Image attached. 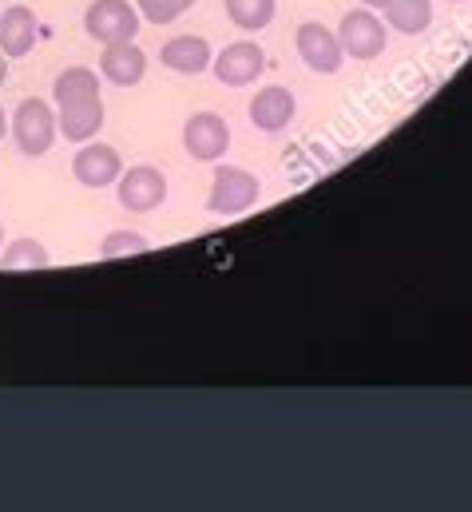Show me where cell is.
<instances>
[{
	"instance_id": "6da1fadb",
	"label": "cell",
	"mask_w": 472,
	"mask_h": 512,
	"mask_svg": "<svg viewBox=\"0 0 472 512\" xmlns=\"http://www.w3.org/2000/svg\"><path fill=\"white\" fill-rule=\"evenodd\" d=\"M262 199V183L235 163H219L215 175H211V195H207V211L211 215H223V219H235L246 215L254 203Z\"/></svg>"
},
{
	"instance_id": "7a4b0ae2",
	"label": "cell",
	"mask_w": 472,
	"mask_h": 512,
	"mask_svg": "<svg viewBox=\"0 0 472 512\" xmlns=\"http://www.w3.org/2000/svg\"><path fill=\"white\" fill-rule=\"evenodd\" d=\"M8 131H12L16 147H20L28 159H36V155H48V151H52V143H56V135H60V124H56L52 104L32 96V100H20V104H16V112H12V120H8Z\"/></svg>"
},
{
	"instance_id": "3957f363",
	"label": "cell",
	"mask_w": 472,
	"mask_h": 512,
	"mask_svg": "<svg viewBox=\"0 0 472 512\" xmlns=\"http://www.w3.org/2000/svg\"><path fill=\"white\" fill-rule=\"evenodd\" d=\"M139 8L131 0H92L88 12H84V32L96 40V44H123V40H135L139 36Z\"/></svg>"
},
{
	"instance_id": "277c9868",
	"label": "cell",
	"mask_w": 472,
	"mask_h": 512,
	"mask_svg": "<svg viewBox=\"0 0 472 512\" xmlns=\"http://www.w3.org/2000/svg\"><path fill=\"white\" fill-rule=\"evenodd\" d=\"M116 199L131 215H151L167 203V175L151 163H135L116 179Z\"/></svg>"
},
{
	"instance_id": "5b68a950",
	"label": "cell",
	"mask_w": 472,
	"mask_h": 512,
	"mask_svg": "<svg viewBox=\"0 0 472 512\" xmlns=\"http://www.w3.org/2000/svg\"><path fill=\"white\" fill-rule=\"evenodd\" d=\"M338 44L350 60H377L389 44V28L381 24V16L373 8H350L338 24Z\"/></svg>"
},
{
	"instance_id": "8992f818",
	"label": "cell",
	"mask_w": 472,
	"mask_h": 512,
	"mask_svg": "<svg viewBox=\"0 0 472 512\" xmlns=\"http://www.w3.org/2000/svg\"><path fill=\"white\" fill-rule=\"evenodd\" d=\"M72 175L80 187L88 191H104V187H116V179L123 175V159L112 143H100V139H88L80 143V151L72 155Z\"/></svg>"
},
{
	"instance_id": "52a82bcc",
	"label": "cell",
	"mask_w": 472,
	"mask_h": 512,
	"mask_svg": "<svg viewBox=\"0 0 472 512\" xmlns=\"http://www.w3.org/2000/svg\"><path fill=\"white\" fill-rule=\"evenodd\" d=\"M211 72L223 88H250L266 72V52L254 40H235L211 60Z\"/></svg>"
},
{
	"instance_id": "ba28073f",
	"label": "cell",
	"mask_w": 472,
	"mask_h": 512,
	"mask_svg": "<svg viewBox=\"0 0 472 512\" xmlns=\"http://www.w3.org/2000/svg\"><path fill=\"white\" fill-rule=\"evenodd\" d=\"M183 147L195 163H219L231 147V124L219 112H195L183 124Z\"/></svg>"
},
{
	"instance_id": "9c48e42d",
	"label": "cell",
	"mask_w": 472,
	"mask_h": 512,
	"mask_svg": "<svg viewBox=\"0 0 472 512\" xmlns=\"http://www.w3.org/2000/svg\"><path fill=\"white\" fill-rule=\"evenodd\" d=\"M298 56L318 76H338L346 64V52L338 44V32H330L322 20H306L298 28Z\"/></svg>"
},
{
	"instance_id": "30bf717a",
	"label": "cell",
	"mask_w": 472,
	"mask_h": 512,
	"mask_svg": "<svg viewBox=\"0 0 472 512\" xmlns=\"http://www.w3.org/2000/svg\"><path fill=\"white\" fill-rule=\"evenodd\" d=\"M36 40H40V20L28 4H12L0 12V52L8 60L28 56L36 48Z\"/></svg>"
},
{
	"instance_id": "8fae6325",
	"label": "cell",
	"mask_w": 472,
	"mask_h": 512,
	"mask_svg": "<svg viewBox=\"0 0 472 512\" xmlns=\"http://www.w3.org/2000/svg\"><path fill=\"white\" fill-rule=\"evenodd\" d=\"M246 112H250V124H254L258 131H282L290 120H294L298 100H294L290 88H282V84H266V88L254 92V100H250Z\"/></svg>"
},
{
	"instance_id": "7c38bea8",
	"label": "cell",
	"mask_w": 472,
	"mask_h": 512,
	"mask_svg": "<svg viewBox=\"0 0 472 512\" xmlns=\"http://www.w3.org/2000/svg\"><path fill=\"white\" fill-rule=\"evenodd\" d=\"M147 76V52L135 40L123 44H108L100 56V80L116 84V88H135Z\"/></svg>"
},
{
	"instance_id": "4fadbf2b",
	"label": "cell",
	"mask_w": 472,
	"mask_h": 512,
	"mask_svg": "<svg viewBox=\"0 0 472 512\" xmlns=\"http://www.w3.org/2000/svg\"><path fill=\"white\" fill-rule=\"evenodd\" d=\"M215 52L203 36H171L163 48H159V64L167 72H179V76H203L211 68Z\"/></svg>"
},
{
	"instance_id": "5bb4252c",
	"label": "cell",
	"mask_w": 472,
	"mask_h": 512,
	"mask_svg": "<svg viewBox=\"0 0 472 512\" xmlns=\"http://www.w3.org/2000/svg\"><path fill=\"white\" fill-rule=\"evenodd\" d=\"M56 124H60V135L68 143H88V139H96V131L104 128V100L92 96V100H80V104H64V108H56Z\"/></svg>"
},
{
	"instance_id": "9a60e30c",
	"label": "cell",
	"mask_w": 472,
	"mask_h": 512,
	"mask_svg": "<svg viewBox=\"0 0 472 512\" xmlns=\"http://www.w3.org/2000/svg\"><path fill=\"white\" fill-rule=\"evenodd\" d=\"M381 12L389 20V28L401 36H421L433 24V0H389Z\"/></svg>"
},
{
	"instance_id": "2e32d148",
	"label": "cell",
	"mask_w": 472,
	"mask_h": 512,
	"mask_svg": "<svg viewBox=\"0 0 472 512\" xmlns=\"http://www.w3.org/2000/svg\"><path fill=\"white\" fill-rule=\"evenodd\" d=\"M92 96H100V76L92 72V68H64L56 80H52V100H56V108H64V104H80V100H92Z\"/></svg>"
},
{
	"instance_id": "e0dca14e",
	"label": "cell",
	"mask_w": 472,
	"mask_h": 512,
	"mask_svg": "<svg viewBox=\"0 0 472 512\" xmlns=\"http://www.w3.org/2000/svg\"><path fill=\"white\" fill-rule=\"evenodd\" d=\"M52 258H48V247L40 239H12L0 247V270H44Z\"/></svg>"
},
{
	"instance_id": "ac0fdd59",
	"label": "cell",
	"mask_w": 472,
	"mask_h": 512,
	"mask_svg": "<svg viewBox=\"0 0 472 512\" xmlns=\"http://www.w3.org/2000/svg\"><path fill=\"white\" fill-rule=\"evenodd\" d=\"M223 8H227V20L235 28H242V32H262L274 20L278 0H223Z\"/></svg>"
},
{
	"instance_id": "d6986e66",
	"label": "cell",
	"mask_w": 472,
	"mask_h": 512,
	"mask_svg": "<svg viewBox=\"0 0 472 512\" xmlns=\"http://www.w3.org/2000/svg\"><path fill=\"white\" fill-rule=\"evenodd\" d=\"M195 4H199V0H135L139 16L151 20V24H171V20L187 16Z\"/></svg>"
},
{
	"instance_id": "ffe728a7",
	"label": "cell",
	"mask_w": 472,
	"mask_h": 512,
	"mask_svg": "<svg viewBox=\"0 0 472 512\" xmlns=\"http://www.w3.org/2000/svg\"><path fill=\"white\" fill-rule=\"evenodd\" d=\"M147 239L139 235V231H112V235H104V243H100V255L104 258H127V255H147Z\"/></svg>"
},
{
	"instance_id": "44dd1931",
	"label": "cell",
	"mask_w": 472,
	"mask_h": 512,
	"mask_svg": "<svg viewBox=\"0 0 472 512\" xmlns=\"http://www.w3.org/2000/svg\"><path fill=\"white\" fill-rule=\"evenodd\" d=\"M4 80H8V56L0 52V88H4Z\"/></svg>"
},
{
	"instance_id": "7402d4cb",
	"label": "cell",
	"mask_w": 472,
	"mask_h": 512,
	"mask_svg": "<svg viewBox=\"0 0 472 512\" xmlns=\"http://www.w3.org/2000/svg\"><path fill=\"white\" fill-rule=\"evenodd\" d=\"M385 4H389V0H361V8H373V12H377V8H385Z\"/></svg>"
},
{
	"instance_id": "603a6c76",
	"label": "cell",
	"mask_w": 472,
	"mask_h": 512,
	"mask_svg": "<svg viewBox=\"0 0 472 512\" xmlns=\"http://www.w3.org/2000/svg\"><path fill=\"white\" fill-rule=\"evenodd\" d=\"M8 135V116H4V108H0V139Z\"/></svg>"
},
{
	"instance_id": "cb8c5ba5",
	"label": "cell",
	"mask_w": 472,
	"mask_h": 512,
	"mask_svg": "<svg viewBox=\"0 0 472 512\" xmlns=\"http://www.w3.org/2000/svg\"><path fill=\"white\" fill-rule=\"evenodd\" d=\"M0 247H4V227H0Z\"/></svg>"
},
{
	"instance_id": "d4e9b609",
	"label": "cell",
	"mask_w": 472,
	"mask_h": 512,
	"mask_svg": "<svg viewBox=\"0 0 472 512\" xmlns=\"http://www.w3.org/2000/svg\"><path fill=\"white\" fill-rule=\"evenodd\" d=\"M453 4H465V0H453Z\"/></svg>"
}]
</instances>
